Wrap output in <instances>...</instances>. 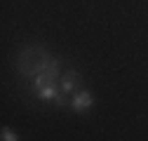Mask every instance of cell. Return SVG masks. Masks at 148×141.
<instances>
[{"mask_svg":"<svg viewBox=\"0 0 148 141\" xmlns=\"http://www.w3.org/2000/svg\"><path fill=\"white\" fill-rule=\"evenodd\" d=\"M3 141H19V136H16L10 127H3Z\"/></svg>","mask_w":148,"mask_h":141,"instance_id":"obj_5","label":"cell"},{"mask_svg":"<svg viewBox=\"0 0 148 141\" xmlns=\"http://www.w3.org/2000/svg\"><path fill=\"white\" fill-rule=\"evenodd\" d=\"M92 106H94V97H92L89 90H80L75 97L71 99V108L75 111V113H85V111L92 108Z\"/></svg>","mask_w":148,"mask_h":141,"instance_id":"obj_4","label":"cell"},{"mask_svg":"<svg viewBox=\"0 0 148 141\" xmlns=\"http://www.w3.org/2000/svg\"><path fill=\"white\" fill-rule=\"evenodd\" d=\"M52 61H54V57L42 45H28L16 54V70H19L21 78L33 80V78H38L45 68H49Z\"/></svg>","mask_w":148,"mask_h":141,"instance_id":"obj_1","label":"cell"},{"mask_svg":"<svg viewBox=\"0 0 148 141\" xmlns=\"http://www.w3.org/2000/svg\"><path fill=\"white\" fill-rule=\"evenodd\" d=\"M61 66H59V59H54L52 64H49V68H45L42 73L38 75V78H33L31 80V87H33V92H38V90H42V87H54L57 85L59 87V80H61Z\"/></svg>","mask_w":148,"mask_h":141,"instance_id":"obj_3","label":"cell"},{"mask_svg":"<svg viewBox=\"0 0 148 141\" xmlns=\"http://www.w3.org/2000/svg\"><path fill=\"white\" fill-rule=\"evenodd\" d=\"M82 90V75L78 73V70H66V73L61 75V80H59V99L54 101V106L57 108H66V106H71V99L75 97L78 92Z\"/></svg>","mask_w":148,"mask_h":141,"instance_id":"obj_2","label":"cell"}]
</instances>
